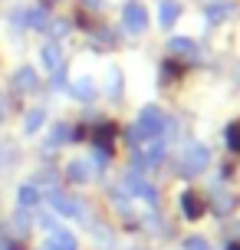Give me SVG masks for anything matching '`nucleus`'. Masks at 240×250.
<instances>
[{
    "instance_id": "f257e3e1",
    "label": "nucleus",
    "mask_w": 240,
    "mask_h": 250,
    "mask_svg": "<svg viewBox=\"0 0 240 250\" xmlns=\"http://www.w3.org/2000/svg\"><path fill=\"white\" fill-rule=\"evenodd\" d=\"M207 165H211V148L204 145V142H188L184 151H181V158H178V175L181 178H198L207 171Z\"/></svg>"
},
{
    "instance_id": "f03ea898",
    "label": "nucleus",
    "mask_w": 240,
    "mask_h": 250,
    "mask_svg": "<svg viewBox=\"0 0 240 250\" xmlns=\"http://www.w3.org/2000/svg\"><path fill=\"white\" fill-rule=\"evenodd\" d=\"M145 132V138H164V128H168V115L158 109V105H145L139 112V122H135Z\"/></svg>"
},
{
    "instance_id": "7ed1b4c3",
    "label": "nucleus",
    "mask_w": 240,
    "mask_h": 250,
    "mask_svg": "<svg viewBox=\"0 0 240 250\" xmlns=\"http://www.w3.org/2000/svg\"><path fill=\"white\" fill-rule=\"evenodd\" d=\"M122 26H125V33H132V37H141L148 30V10H145V3L128 0L125 7H122Z\"/></svg>"
},
{
    "instance_id": "20e7f679",
    "label": "nucleus",
    "mask_w": 240,
    "mask_h": 250,
    "mask_svg": "<svg viewBox=\"0 0 240 250\" xmlns=\"http://www.w3.org/2000/svg\"><path fill=\"white\" fill-rule=\"evenodd\" d=\"M178 208H181V217H184V221H201L204 211H207V204H204L201 191H194V188L181 191V198H178Z\"/></svg>"
},
{
    "instance_id": "39448f33",
    "label": "nucleus",
    "mask_w": 240,
    "mask_h": 250,
    "mask_svg": "<svg viewBox=\"0 0 240 250\" xmlns=\"http://www.w3.org/2000/svg\"><path fill=\"white\" fill-rule=\"evenodd\" d=\"M237 194H230L224 188H211V208H214L217 217H230V214L237 211Z\"/></svg>"
},
{
    "instance_id": "423d86ee",
    "label": "nucleus",
    "mask_w": 240,
    "mask_h": 250,
    "mask_svg": "<svg viewBox=\"0 0 240 250\" xmlns=\"http://www.w3.org/2000/svg\"><path fill=\"white\" fill-rule=\"evenodd\" d=\"M181 13H184V7L178 0H158V26L161 30H171L181 20Z\"/></svg>"
},
{
    "instance_id": "0eeeda50",
    "label": "nucleus",
    "mask_w": 240,
    "mask_h": 250,
    "mask_svg": "<svg viewBox=\"0 0 240 250\" xmlns=\"http://www.w3.org/2000/svg\"><path fill=\"white\" fill-rule=\"evenodd\" d=\"M92 175H96V168H92L89 158H76V162H69V168H66V178L73 185H86V181H92Z\"/></svg>"
},
{
    "instance_id": "6e6552de",
    "label": "nucleus",
    "mask_w": 240,
    "mask_h": 250,
    "mask_svg": "<svg viewBox=\"0 0 240 250\" xmlns=\"http://www.w3.org/2000/svg\"><path fill=\"white\" fill-rule=\"evenodd\" d=\"M227 17H234V3H230V0H211V3L204 7V20L214 23V26L224 23Z\"/></svg>"
},
{
    "instance_id": "1a4fd4ad",
    "label": "nucleus",
    "mask_w": 240,
    "mask_h": 250,
    "mask_svg": "<svg viewBox=\"0 0 240 250\" xmlns=\"http://www.w3.org/2000/svg\"><path fill=\"white\" fill-rule=\"evenodd\" d=\"M43 250H79V240H76V234L56 227V230H50V240H46Z\"/></svg>"
},
{
    "instance_id": "9d476101",
    "label": "nucleus",
    "mask_w": 240,
    "mask_h": 250,
    "mask_svg": "<svg viewBox=\"0 0 240 250\" xmlns=\"http://www.w3.org/2000/svg\"><path fill=\"white\" fill-rule=\"evenodd\" d=\"M13 89H17V92H37V89H40V76H37V69H30V66H20V69L13 73Z\"/></svg>"
},
{
    "instance_id": "9b49d317",
    "label": "nucleus",
    "mask_w": 240,
    "mask_h": 250,
    "mask_svg": "<svg viewBox=\"0 0 240 250\" xmlns=\"http://www.w3.org/2000/svg\"><path fill=\"white\" fill-rule=\"evenodd\" d=\"M66 142H73V125H69V122H56V125L50 128V138H46L43 151L50 155L53 148H60V145H66Z\"/></svg>"
},
{
    "instance_id": "f8f14e48",
    "label": "nucleus",
    "mask_w": 240,
    "mask_h": 250,
    "mask_svg": "<svg viewBox=\"0 0 240 250\" xmlns=\"http://www.w3.org/2000/svg\"><path fill=\"white\" fill-rule=\"evenodd\" d=\"M40 201H43V194H40V185H33V181H23V185L17 188V204H20V211L37 208Z\"/></svg>"
},
{
    "instance_id": "ddd939ff",
    "label": "nucleus",
    "mask_w": 240,
    "mask_h": 250,
    "mask_svg": "<svg viewBox=\"0 0 240 250\" xmlns=\"http://www.w3.org/2000/svg\"><path fill=\"white\" fill-rule=\"evenodd\" d=\"M122 83H125V79H122V69L112 62V66H109V73H105V96H109V102H119L122 96H125Z\"/></svg>"
},
{
    "instance_id": "4468645a",
    "label": "nucleus",
    "mask_w": 240,
    "mask_h": 250,
    "mask_svg": "<svg viewBox=\"0 0 240 250\" xmlns=\"http://www.w3.org/2000/svg\"><path fill=\"white\" fill-rule=\"evenodd\" d=\"M50 7H46V3H37V7H26V26H30V30H40V33H43V30H46V26H50Z\"/></svg>"
},
{
    "instance_id": "2eb2a0df",
    "label": "nucleus",
    "mask_w": 240,
    "mask_h": 250,
    "mask_svg": "<svg viewBox=\"0 0 240 250\" xmlns=\"http://www.w3.org/2000/svg\"><path fill=\"white\" fill-rule=\"evenodd\" d=\"M66 89H69V96H73V99H79V102H92V99H96V86H92V79H89V76L73 79Z\"/></svg>"
},
{
    "instance_id": "dca6fc26",
    "label": "nucleus",
    "mask_w": 240,
    "mask_h": 250,
    "mask_svg": "<svg viewBox=\"0 0 240 250\" xmlns=\"http://www.w3.org/2000/svg\"><path fill=\"white\" fill-rule=\"evenodd\" d=\"M40 60H43V66H46V69L53 73V69L63 62V53H60V46H56V43H46V46L40 50Z\"/></svg>"
},
{
    "instance_id": "f3484780",
    "label": "nucleus",
    "mask_w": 240,
    "mask_h": 250,
    "mask_svg": "<svg viewBox=\"0 0 240 250\" xmlns=\"http://www.w3.org/2000/svg\"><path fill=\"white\" fill-rule=\"evenodd\" d=\"M224 142H227V148L234 151V155H240V119H234V122L224 128Z\"/></svg>"
},
{
    "instance_id": "a211bd4d",
    "label": "nucleus",
    "mask_w": 240,
    "mask_h": 250,
    "mask_svg": "<svg viewBox=\"0 0 240 250\" xmlns=\"http://www.w3.org/2000/svg\"><path fill=\"white\" fill-rule=\"evenodd\" d=\"M46 122V109H30V115L23 119V132L26 135H33V132H40V125Z\"/></svg>"
},
{
    "instance_id": "6ab92c4d",
    "label": "nucleus",
    "mask_w": 240,
    "mask_h": 250,
    "mask_svg": "<svg viewBox=\"0 0 240 250\" xmlns=\"http://www.w3.org/2000/svg\"><path fill=\"white\" fill-rule=\"evenodd\" d=\"M112 138H115V125L112 122H99V128H96V138H92V142H96L99 148H109V145H112Z\"/></svg>"
},
{
    "instance_id": "aec40b11",
    "label": "nucleus",
    "mask_w": 240,
    "mask_h": 250,
    "mask_svg": "<svg viewBox=\"0 0 240 250\" xmlns=\"http://www.w3.org/2000/svg\"><path fill=\"white\" fill-rule=\"evenodd\" d=\"M168 50L191 56V53H194V40H188V37H171V40H168Z\"/></svg>"
},
{
    "instance_id": "412c9836",
    "label": "nucleus",
    "mask_w": 240,
    "mask_h": 250,
    "mask_svg": "<svg viewBox=\"0 0 240 250\" xmlns=\"http://www.w3.org/2000/svg\"><path fill=\"white\" fill-rule=\"evenodd\" d=\"M46 33H50L53 40H66V37H69V20H50Z\"/></svg>"
},
{
    "instance_id": "4be33fe9",
    "label": "nucleus",
    "mask_w": 240,
    "mask_h": 250,
    "mask_svg": "<svg viewBox=\"0 0 240 250\" xmlns=\"http://www.w3.org/2000/svg\"><path fill=\"white\" fill-rule=\"evenodd\" d=\"M125 142H128V145H135V148H141L148 138H145V132H141L139 125H128V128H125Z\"/></svg>"
},
{
    "instance_id": "5701e85b",
    "label": "nucleus",
    "mask_w": 240,
    "mask_h": 250,
    "mask_svg": "<svg viewBox=\"0 0 240 250\" xmlns=\"http://www.w3.org/2000/svg\"><path fill=\"white\" fill-rule=\"evenodd\" d=\"M50 86H53V92H56V89H66V86H69V79H66V60L60 62L56 69H53V83H50Z\"/></svg>"
},
{
    "instance_id": "b1692460",
    "label": "nucleus",
    "mask_w": 240,
    "mask_h": 250,
    "mask_svg": "<svg viewBox=\"0 0 240 250\" xmlns=\"http://www.w3.org/2000/svg\"><path fill=\"white\" fill-rule=\"evenodd\" d=\"M184 250H211V244L204 237H188L184 240Z\"/></svg>"
},
{
    "instance_id": "393cba45",
    "label": "nucleus",
    "mask_w": 240,
    "mask_h": 250,
    "mask_svg": "<svg viewBox=\"0 0 240 250\" xmlns=\"http://www.w3.org/2000/svg\"><path fill=\"white\" fill-rule=\"evenodd\" d=\"M10 23L20 30V26H26V7H17V10L10 13Z\"/></svg>"
},
{
    "instance_id": "a878e982",
    "label": "nucleus",
    "mask_w": 240,
    "mask_h": 250,
    "mask_svg": "<svg viewBox=\"0 0 240 250\" xmlns=\"http://www.w3.org/2000/svg\"><path fill=\"white\" fill-rule=\"evenodd\" d=\"M0 250H26V247L17 237H7V234H3V237H0Z\"/></svg>"
},
{
    "instance_id": "bb28decb",
    "label": "nucleus",
    "mask_w": 240,
    "mask_h": 250,
    "mask_svg": "<svg viewBox=\"0 0 240 250\" xmlns=\"http://www.w3.org/2000/svg\"><path fill=\"white\" fill-rule=\"evenodd\" d=\"M86 7H89V10H92V13H99L102 7H105V3H102V0H86Z\"/></svg>"
},
{
    "instance_id": "cd10ccee",
    "label": "nucleus",
    "mask_w": 240,
    "mask_h": 250,
    "mask_svg": "<svg viewBox=\"0 0 240 250\" xmlns=\"http://www.w3.org/2000/svg\"><path fill=\"white\" fill-rule=\"evenodd\" d=\"M227 250H240V240H230V244H227Z\"/></svg>"
},
{
    "instance_id": "c85d7f7f",
    "label": "nucleus",
    "mask_w": 240,
    "mask_h": 250,
    "mask_svg": "<svg viewBox=\"0 0 240 250\" xmlns=\"http://www.w3.org/2000/svg\"><path fill=\"white\" fill-rule=\"evenodd\" d=\"M3 115H7V105H3V99H0V122H3Z\"/></svg>"
},
{
    "instance_id": "c756f323",
    "label": "nucleus",
    "mask_w": 240,
    "mask_h": 250,
    "mask_svg": "<svg viewBox=\"0 0 240 250\" xmlns=\"http://www.w3.org/2000/svg\"><path fill=\"white\" fill-rule=\"evenodd\" d=\"M132 250H141V247H132Z\"/></svg>"
}]
</instances>
